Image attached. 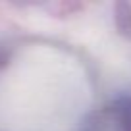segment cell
Wrapping results in <instances>:
<instances>
[{
  "label": "cell",
  "mask_w": 131,
  "mask_h": 131,
  "mask_svg": "<svg viewBox=\"0 0 131 131\" xmlns=\"http://www.w3.org/2000/svg\"><path fill=\"white\" fill-rule=\"evenodd\" d=\"M81 131H131V94L118 96L89 114Z\"/></svg>",
  "instance_id": "cell-1"
}]
</instances>
